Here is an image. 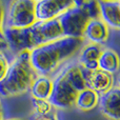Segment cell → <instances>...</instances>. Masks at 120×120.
I'll use <instances>...</instances> for the list:
<instances>
[{
	"instance_id": "cell-7",
	"label": "cell",
	"mask_w": 120,
	"mask_h": 120,
	"mask_svg": "<svg viewBox=\"0 0 120 120\" xmlns=\"http://www.w3.org/2000/svg\"><path fill=\"white\" fill-rule=\"evenodd\" d=\"M74 5L73 0H39L35 1L37 21H50L58 18Z\"/></svg>"
},
{
	"instance_id": "cell-13",
	"label": "cell",
	"mask_w": 120,
	"mask_h": 120,
	"mask_svg": "<svg viewBox=\"0 0 120 120\" xmlns=\"http://www.w3.org/2000/svg\"><path fill=\"white\" fill-rule=\"evenodd\" d=\"M31 97L40 100H49L53 91V80L50 77L39 76L33 81L30 87Z\"/></svg>"
},
{
	"instance_id": "cell-6",
	"label": "cell",
	"mask_w": 120,
	"mask_h": 120,
	"mask_svg": "<svg viewBox=\"0 0 120 120\" xmlns=\"http://www.w3.org/2000/svg\"><path fill=\"white\" fill-rule=\"evenodd\" d=\"M78 94L61 71L53 80V91L49 98V102L53 108L70 109L75 105Z\"/></svg>"
},
{
	"instance_id": "cell-3",
	"label": "cell",
	"mask_w": 120,
	"mask_h": 120,
	"mask_svg": "<svg viewBox=\"0 0 120 120\" xmlns=\"http://www.w3.org/2000/svg\"><path fill=\"white\" fill-rule=\"evenodd\" d=\"M37 76L30 61V52L20 53L10 64L5 77L0 81V96L11 97L25 93Z\"/></svg>"
},
{
	"instance_id": "cell-10",
	"label": "cell",
	"mask_w": 120,
	"mask_h": 120,
	"mask_svg": "<svg viewBox=\"0 0 120 120\" xmlns=\"http://www.w3.org/2000/svg\"><path fill=\"white\" fill-rule=\"evenodd\" d=\"M100 19L108 26L120 29V1H98Z\"/></svg>"
},
{
	"instance_id": "cell-2",
	"label": "cell",
	"mask_w": 120,
	"mask_h": 120,
	"mask_svg": "<svg viewBox=\"0 0 120 120\" xmlns=\"http://www.w3.org/2000/svg\"><path fill=\"white\" fill-rule=\"evenodd\" d=\"M83 38L62 37L30 52V61L39 76L49 77L82 46Z\"/></svg>"
},
{
	"instance_id": "cell-23",
	"label": "cell",
	"mask_w": 120,
	"mask_h": 120,
	"mask_svg": "<svg viewBox=\"0 0 120 120\" xmlns=\"http://www.w3.org/2000/svg\"><path fill=\"white\" fill-rule=\"evenodd\" d=\"M8 120H26V119H19V118H15V119H8Z\"/></svg>"
},
{
	"instance_id": "cell-1",
	"label": "cell",
	"mask_w": 120,
	"mask_h": 120,
	"mask_svg": "<svg viewBox=\"0 0 120 120\" xmlns=\"http://www.w3.org/2000/svg\"><path fill=\"white\" fill-rule=\"evenodd\" d=\"M4 40L16 54L31 52L34 49L63 37L58 18L50 21H37L25 29L4 27Z\"/></svg>"
},
{
	"instance_id": "cell-12",
	"label": "cell",
	"mask_w": 120,
	"mask_h": 120,
	"mask_svg": "<svg viewBox=\"0 0 120 120\" xmlns=\"http://www.w3.org/2000/svg\"><path fill=\"white\" fill-rule=\"evenodd\" d=\"M102 49L98 44H87L81 50L79 56V65L86 70H97L98 59L101 55Z\"/></svg>"
},
{
	"instance_id": "cell-16",
	"label": "cell",
	"mask_w": 120,
	"mask_h": 120,
	"mask_svg": "<svg viewBox=\"0 0 120 120\" xmlns=\"http://www.w3.org/2000/svg\"><path fill=\"white\" fill-rule=\"evenodd\" d=\"M32 106L35 115H49L52 113L53 106L49 100H40L32 98Z\"/></svg>"
},
{
	"instance_id": "cell-15",
	"label": "cell",
	"mask_w": 120,
	"mask_h": 120,
	"mask_svg": "<svg viewBox=\"0 0 120 120\" xmlns=\"http://www.w3.org/2000/svg\"><path fill=\"white\" fill-rule=\"evenodd\" d=\"M99 97L100 95L94 91L85 89L78 94L75 105L81 111H92L99 104Z\"/></svg>"
},
{
	"instance_id": "cell-21",
	"label": "cell",
	"mask_w": 120,
	"mask_h": 120,
	"mask_svg": "<svg viewBox=\"0 0 120 120\" xmlns=\"http://www.w3.org/2000/svg\"><path fill=\"white\" fill-rule=\"evenodd\" d=\"M0 120H4V118H3V112H2L1 108H0Z\"/></svg>"
},
{
	"instance_id": "cell-19",
	"label": "cell",
	"mask_w": 120,
	"mask_h": 120,
	"mask_svg": "<svg viewBox=\"0 0 120 120\" xmlns=\"http://www.w3.org/2000/svg\"><path fill=\"white\" fill-rule=\"evenodd\" d=\"M30 120H57V118L53 113H51L49 115H35L34 114L30 118Z\"/></svg>"
},
{
	"instance_id": "cell-20",
	"label": "cell",
	"mask_w": 120,
	"mask_h": 120,
	"mask_svg": "<svg viewBox=\"0 0 120 120\" xmlns=\"http://www.w3.org/2000/svg\"><path fill=\"white\" fill-rule=\"evenodd\" d=\"M8 49V45L4 40H0V52H3L4 50Z\"/></svg>"
},
{
	"instance_id": "cell-4",
	"label": "cell",
	"mask_w": 120,
	"mask_h": 120,
	"mask_svg": "<svg viewBox=\"0 0 120 120\" xmlns=\"http://www.w3.org/2000/svg\"><path fill=\"white\" fill-rule=\"evenodd\" d=\"M100 18L98 1H74L58 20L63 37L83 38L85 27L92 19Z\"/></svg>"
},
{
	"instance_id": "cell-5",
	"label": "cell",
	"mask_w": 120,
	"mask_h": 120,
	"mask_svg": "<svg viewBox=\"0 0 120 120\" xmlns=\"http://www.w3.org/2000/svg\"><path fill=\"white\" fill-rule=\"evenodd\" d=\"M37 22L34 0L12 1L5 11L4 27L25 29Z\"/></svg>"
},
{
	"instance_id": "cell-9",
	"label": "cell",
	"mask_w": 120,
	"mask_h": 120,
	"mask_svg": "<svg viewBox=\"0 0 120 120\" xmlns=\"http://www.w3.org/2000/svg\"><path fill=\"white\" fill-rule=\"evenodd\" d=\"M99 108L101 113L111 120H120V89L113 86L106 93L100 95Z\"/></svg>"
},
{
	"instance_id": "cell-11",
	"label": "cell",
	"mask_w": 120,
	"mask_h": 120,
	"mask_svg": "<svg viewBox=\"0 0 120 120\" xmlns=\"http://www.w3.org/2000/svg\"><path fill=\"white\" fill-rule=\"evenodd\" d=\"M83 37L93 44L100 45V44L104 43L109 37L108 25L100 18L92 19L85 27Z\"/></svg>"
},
{
	"instance_id": "cell-8",
	"label": "cell",
	"mask_w": 120,
	"mask_h": 120,
	"mask_svg": "<svg viewBox=\"0 0 120 120\" xmlns=\"http://www.w3.org/2000/svg\"><path fill=\"white\" fill-rule=\"evenodd\" d=\"M81 72H82V76L86 84V89L92 90L98 95L106 93L109 90L113 87V84H114L113 75L108 74L99 68L86 70L82 66H81Z\"/></svg>"
},
{
	"instance_id": "cell-14",
	"label": "cell",
	"mask_w": 120,
	"mask_h": 120,
	"mask_svg": "<svg viewBox=\"0 0 120 120\" xmlns=\"http://www.w3.org/2000/svg\"><path fill=\"white\" fill-rule=\"evenodd\" d=\"M98 68L108 74L114 75L120 70V57L112 49L102 50L98 59Z\"/></svg>"
},
{
	"instance_id": "cell-18",
	"label": "cell",
	"mask_w": 120,
	"mask_h": 120,
	"mask_svg": "<svg viewBox=\"0 0 120 120\" xmlns=\"http://www.w3.org/2000/svg\"><path fill=\"white\" fill-rule=\"evenodd\" d=\"M4 17H5V10H4L3 3L0 1V40H4Z\"/></svg>"
},
{
	"instance_id": "cell-22",
	"label": "cell",
	"mask_w": 120,
	"mask_h": 120,
	"mask_svg": "<svg viewBox=\"0 0 120 120\" xmlns=\"http://www.w3.org/2000/svg\"><path fill=\"white\" fill-rule=\"evenodd\" d=\"M118 87L120 89V75H119V77H118Z\"/></svg>"
},
{
	"instance_id": "cell-17",
	"label": "cell",
	"mask_w": 120,
	"mask_h": 120,
	"mask_svg": "<svg viewBox=\"0 0 120 120\" xmlns=\"http://www.w3.org/2000/svg\"><path fill=\"white\" fill-rule=\"evenodd\" d=\"M10 61L3 52H0V81L5 77L8 70L10 68Z\"/></svg>"
}]
</instances>
